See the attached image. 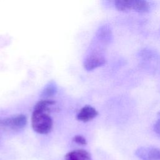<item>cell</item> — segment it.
I'll use <instances>...</instances> for the list:
<instances>
[{
  "label": "cell",
  "mask_w": 160,
  "mask_h": 160,
  "mask_svg": "<svg viewBox=\"0 0 160 160\" xmlns=\"http://www.w3.org/2000/svg\"><path fill=\"white\" fill-rule=\"evenodd\" d=\"M52 124V119L49 112L33 109L31 126L35 132L41 134H46L51 131Z\"/></svg>",
  "instance_id": "6da1fadb"
},
{
  "label": "cell",
  "mask_w": 160,
  "mask_h": 160,
  "mask_svg": "<svg viewBox=\"0 0 160 160\" xmlns=\"http://www.w3.org/2000/svg\"><path fill=\"white\" fill-rule=\"evenodd\" d=\"M114 4L116 9L121 11H133L146 12L150 8L149 3L142 0H118L114 2Z\"/></svg>",
  "instance_id": "7a4b0ae2"
},
{
  "label": "cell",
  "mask_w": 160,
  "mask_h": 160,
  "mask_svg": "<svg viewBox=\"0 0 160 160\" xmlns=\"http://www.w3.org/2000/svg\"><path fill=\"white\" fill-rule=\"evenodd\" d=\"M27 123L25 115L19 114L11 117L0 118V126L10 128L14 130L22 129Z\"/></svg>",
  "instance_id": "3957f363"
},
{
  "label": "cell",
  "mask_w": 160,
  "mask_h": 160,
  "mask_svg": "<svg viewBox=\"0 0 160 160\" xmlns=\"http://www.w3.org/2000/svg\"><path fill=\"white\" fill-rule=\"evenodd\" d=\"M136 156L142 160H160V149L153 147H141L135 152Z\"/></svg>",
  "instance_id": "277c9868"
},
{
  "label": "cell",
  "mask_w": 160,
  "mask_h": 160,
  "mask_svg": "<svg viewBox=\"0 0 160 160\" xmlns=\"http://www.w3.org/2000/svg\"><path fill=\"white\" fill-rule=\"evenodd\" d=\"M106 63L105 58L100 54H93L88 56L84 61V67L87 71H91Z\"/></svg>",
  "instance_id": "5b68a950"
},
{
  "label": "cell",
  "mask_w": 160,
  "mask_h": 160,
  "mask_svg": "<svg viewBox=\"0 0 160 160\" xmlns=\"http://www.w3.org/2000/svg\"><path fill=\"white\" fill-rule=\"evenodd\" d=\"M98 115V112L94 108L86 105L80 109L76 116V118L80 121L88 122L93 119Z\"/></svg>",
  "instance_id": "8992f818"
},
{
  "label": "cell",
  "mask_w": 160,
  "mask_h": 160,
  "mask_svg": "<svg viewBox=\"0 0 160 160\" xmlns=\"http://www.w3.org/2000/svg\"><path fill=\"white\" fill-rule=\"evenodd\" d=\"M64 160H92L90 153L86 150L79 149L67 153Z\"/></svg>",
  "instance_id": "52a82bcc"
},
{
  "label": "cell",
  "mask_w": 160,
  "mask_h": 160,
  "mask_svg": "<svg viewBox=\"0 0 160 160\" xmlns=\"http://www.w3.org/2000/svg\"><path fill=\"white\" fill-rule=\"evenodd\" d=\"M57 90L56 85L54 82L51 81L49 82L43 89L42 91L41 96L42 98H49L51 96H54Z\"/></svg>",
  "instance_id": "ba28073f"
},
{
  "label": "cell",
  "mask_w": 160,
  "mask_h": 160,
  "mask_svg": "<svg viewBox=\"0 0 160 160\" xmlns=\"http://www.w3.org/2000/svg\"><path fill=\"white\" fill-rule=\"evenodd\" d=\"M73 141L81 145H85L87 144V141L86 139H85V138L81 135H76L75 136H74L73 138Z\"/></svg>",
  "instance_id": "9c48e42d"
},
{
  "label": "cell",
  "mask_w": 160,
  "mask_h": 160,
  "mask_svg": "<svg viewBox=\"0 0 160 160\" xmlns=\"http://www.w3.org/2000/svg\"><path fill=\"white\" fill-rule=\"evenodd\" d=\"M154 131L160 135V112L158 114V119L156 121V122L154 124Z\"/></svg>",
  "instance_id": "30bf717a"
}]
</instances>
